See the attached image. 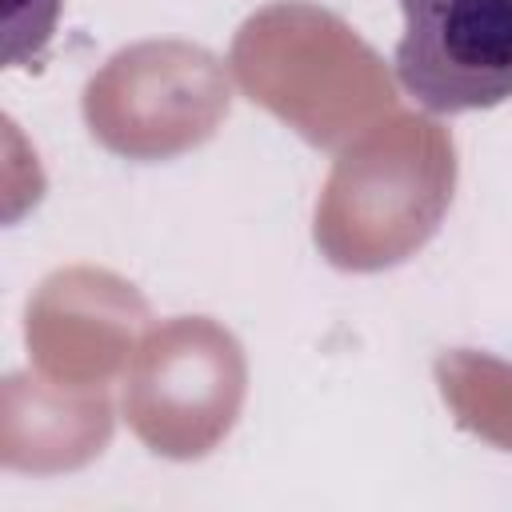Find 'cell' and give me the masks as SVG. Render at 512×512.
Segmentation results:
<instances>
[{
  "instance_id": "6",
  "label": "cell",
  "mask_w": 512,
  "mask_h": 512,
  "mask_svg": "<svg viewBox=\"0 0 512 512\" xmlns=\"http://www.w3.org/2000/svg\"><path fill=\"white\" fill-rule=\"evenodd\" d=\"M148 300L124 276L92 264L52 272L28 300L24 340L44 380L104 388L128 368L148 324Z\"/></svg>"
},
{
  "instance_id": "9",
  "label": "cell",
  "mask_w": 512,
  "mask_h": 512,
  "mask_svg": "<svg viewBox=\"0 0 512 512\" xmlns=\"http://www.w3.org/2000/svg\"><path fill=\"white\" fill-rule=\"evenodd\" d=\"M60 0H4V64H36L56 32Z\"/></svg>"
},
{
  "instance_id": "4",
  "label": "cell",
  "mask_w": 512,
  "mask_h": 512,
  "mask_svg": "<svg viewBox=\"0 0 512 512\" xmlns=\"http://www.w3.org/2000/svg\"><path fill=\"white\" fill-rule=\"evenodd\" d=\"M88 132L124 160H172L216 136L232 108L228 68L192 40H140L92 72Z\"/></svg>"
},
{
  "instance_id": "3",
  "label": "cell",
  "mask_w": 512,
  "mask_h": 512,
  "mask_svg": "<svg viewBox=\"0 0 512 512\" xmlns=\"http://www.w3.org/2000/svg\"><path fill=\"white\" fill-rule=\"evenodd\" d=\"M248 396L240 340L212 316L152 324L124 368V420L164 460H200L236 428Z\"/></svg>"
},
{
  "instance_id": "8",
  "label": "cell",
  "mask_w": 512,
  "mask_h": 512,
  "mask_svg": "<svg viewBox=\"0 0 512 512\" xmlns=\"http://www.w3.org/2000/svg\"><path fill=\"white\" fill-rule=\"evenodd\" d=\"M436 380L464 428L500 448H512V364L460 348L436 360Z\"/></svg>"
},
{
  "instance_id": "2",
  "label": "cell",
  "mask_w": 512,
  "mask_h": 512,
  "mask_svg": "<svg viewBox=\"0 0 512 512\" xmlns=\"http://www.w3.org/2000/svg\"><path fill=\"white\" fill-rule=\"evenodd\" d=\"M240 92L316 148H344L396 112V84L376 48L312 0L252 12L228 52Z\"/></svg>"
},
{
  "instance_id": "5",
  "label": "cell",
  "mask_w": 512,
  "mask_h": 512,
  "mask_svg": "<svg viewBox=\"0 0 512 512\" xmlns=\"http://www.w3.org/2000/svg\"><path fill=\"white\" fill-rule=\"evenodd\" d=\"M396 76L428 112L512 100V0H400Z\"/></svg>"
},
{
  "instance_id": "7",
  "label": "cell",
  "mask_w": 512,
  "mask_h": 512,
  "mask_svg": "<svg viewBox=\"0 0 512 512\" xmlns=\"http://www.w3.org/2000/svg\"><path fill=\"white\" fill-rule=\"evenodd\" d=\"M112 440L104 388H64L12 372L0 388V464L16 472H72Z\"/></svg>"
},
{
  "instance_id": "1",
  "label": "cell",
  "mask_w": 512,
  "mask_h": 512,
  "mask_svg": "<svg viewBox=\"0 0 512 512\" xmlns=\"http://www.w3.org/2000/svg\"><path fill=\"white\" fill-rule=\"evenodd\" d=\"M452 192V132L420 112H388L340 148L316 200L312 240L340 272L396 268L440 232Z\"/></svg>"
}]
</instances>
